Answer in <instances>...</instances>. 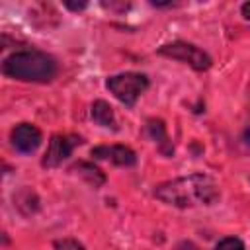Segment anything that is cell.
<instances>
[{
  "label": "cell",
  "instance_id": "obj_1",
  "mask_svg": "<svg viewBox=\"0 0 250 250\" xmlns=\"http://www.w3.org/2000/svg\"><path fill=\"white\" fill-rule=\"evenodd\" d=\"M154 197L166 205L188 209L197 205H215L221 199V189L211 176L193 172L158 184L154 188Z\"/></svg>",
  "mask_w": 250,
  "mask_h": 250
},
{
  "label": "cell",
  "instance_id": "obj_2",
  "mask_svg": "<svg viewBox=\"0 0 250 250\" xmlns=\"http://www.w3.org/2000/svg\"><path fill=\"white\" fill-rule=\"evenodd\" d=\"M2 72L4 76L14 80L45 84L57 76L59 66L49 53L31 47V49H20L8 55L2 62Z\"/></svg>",
  "mask_w": 250,
  "mask_h": 250
},
{
  "label": "cell",
  "instance_id": "obj_3",
  "mask_svg": "<svg viewBox=\"0 0 250 250\" xmlns=\"http://www.w3.org/2000/svg\"><path fill=\"white\" fill-rule=\"evenodd\" d=\"M105 88L125 105L133 107L135 102L139 100L141 94L146 92L148 88V78L146 74L141 72H121V74H113L105 80Z\"/></svg>",
  "mask_w": 250,
  "mask_h": 250
},
{
  "label": "cell",
  "instance_id": "obj_4",
  "mask_svg": "<svg viewBox=\"0 0 250 250\" xmlns=\"http://www.w3.org/2000/svg\"><path fill=\"white\" fill-rule=\"evenodd\" d=\"M156 53L160 57L180 61V62L191 66L193 70H207L213 64V59L203 49H199L197 45L188 43V41H172V43H166V45L158 47Z\"/></svg>",
  "mask_w": 250,
  "mask_h": 250
},
{
  "label": "cell",
  "instance_id": "obj_5",
  "mask_svg": "<svg viewBox=\"0 0 250 250\" xmlns=\"http://www.w3.org/2000/svg\"><path fill=\"white\" fill-rule=\"evenodd\" d=\"M82 137L80 135H62V133H57L51 137L49 145H47V150L41 158V166L43 168H57L62 164V160H66L72 150L82 145Z\"/></svg>",
  "mask_w": 250,
  "mask_h": 250
},
{
  "label": "cell",
  "instance_id": "obj_6",
  "mask_svg": "<svg viewBox=\"0 0 250 250\" xmlns=\"http://www.w3.org/2000/svg\"><path fill=\"white\" fill-rule=\"evenodd\" d=\"M10 141H12V146L18 152L31 154V152H35L39 148V145L43 141V135L33 123H20V125H16L12 129Z\"/></svg>",
  "mask_w": 250,
  "mask_h": 250
},
{
  "label": "cell",
  "instance_id": "obj_7",
  "mask_svg": "<svg viewBox=\"0 0 250 250\" xmlns=\"http://www.w3.org/2000/svg\"><path fill=\"white\" fill-rule=\"evenodd\" d=\"M90 154L98 160H105V162H111L115 166H125L127 168V166L137 164L135 150L125 146V145H100V146H94Z\"/></svg>",
  "mask_w": 250,
  "mask_h": 250
},
{
  "label": "cell",
  "instance_id": "obj_8",
  "mask_svg": "<svg viewBox=\"0 0 250 250\" xmlns=\"http://www.w3.org/2000/svg\"><path fill=\"white\" fill-rule=\"evenodd\" d=\"M146 131L154 139L156 148H158L160 154H164V156H172L174 154V145H172V141L168 137V131H166V125H164L162 119H154V117L148 119L146 121Z\"/></svg>",
  "mask_w": 250,
  "mask_h": 250
},
{
  "label": "cell",
  "instance_id": "obj_9",
  "mask_svg": "<svg viewBox=\"0 0 250 250\" xmlns=\"http://www.w3.org/2000/svg\"><path fill=\"white\" fill-rule=\"evenodd\" d=\"M68 172H72V174H76V176H80L86 184H90L92 188H100V186H104L105 184V174L98 168V166H94L92 162H86V160H78V162H74L70 168H68Z\"/></svg>",
  "mask_w": 250,
  "mask_h": 250
},
{
  "label": "cell",
  "instance_id": "obj_10",
  "mask_svg": "<svg viewBox=\"0 0 250 250\" xmlns=\"http://www.w3.org/2000/svg\"><path fill=\"white\" fill-rule=\"evenodd\" d=\"M92 119L94 123H98L100 127H105V129H117V119H115V113H113V107L105 102V100H96L92 104Z\"/></svg>",
  "mask_w": 250,
  "mask_h": 250
},
{
  "label": "cell",
  "instance_id": "obj_11",
  "mask_svg": "<svg viewBox=\"0 0 250 250\" xmlns=\"http://www.w3.org/2000/svg\"><path fill=\"white\" fill-rule=\"evenodd\" d=\"M14 205L23 215H33L39 209V197L31 188H21L18 193H14Z\"/></svg>",
  "mask_w": 250,
  "mask_h": 250
},
{
  "label": "cell",
  "instance_id": "obj_12",
  "mask_svg": "<svg viewBox=\"0 0 250 250\" xmlns=\"http://www.w3.org/2000/svg\"><path fill=\"white\" fill-rule=\"evenodd\" d=\"M215 250H244V242L236 236H225L215 244Z\"/></svg>",
  "mask_w": 250,
  "mask_h": 250
},
{
  "label": "cell",
  "instance_id": "obj_13",
  "mask_svg": "<svg viewBox=\"0 0 250 250\" xmlns=\"http://www.w3.org/2000/svg\"><path fill=\"white\" fill-rule=\"evenodd\" d=\"M55 248L57 250H84V246L74 240V238H62V240H55Z\"/></svg>",
  "mask_w": 250,
  "mask_h": 250
},
{
  "label": "cell",
  "instance_id": "obj_14",
  "mask_svg": "<svg viewBox=\"0 0 250 250\" xmlns=\"http://www.w3.org/2000/svg\"><path fill=\"white\" fill-rule=\"evenodd\" d=\"M174 250H201L195 242H191V240H180L176 246H174Z\"/></svg>",
  "mask_w": 250,
  "mask_h": 250
},
{
  "label": "cell",
  "instance_id": "obj_15",
  "mask_svg": "<svg viewBox=\"0 0 250 250\" xmlns=\"http://www.w3.org/2000/svg\"><path fill=\"white\" fill-rule=\"evenodd\" d=\"M64 6H66L68 10H74V12H76V10H84V8L88 6V2H78V4H76V2H64Z\"/></svg>",
  "mask_w": 250,
  "mask_h": 250
},
{
  "label": "cell",
  "instance_id": "obj_16",
  "mask_svg": "<svg viewBox=\"0 0 250 250\" xmlns=\"http://www.w3.org/2000/svg\"><path fill=\"white\" fill-rule=\"evenodd\" d=\"M240 12H242V16L250 21V2H244V4H242V8H240Z\"/></svg>",
  "mask_w": 250,
  "mask_h": 250
},
{
  "label": "cell",
  "instance_id": "obj_17",
  "mask_svg": "<svg viewBox=\"0 0 250 250\" xmlns=\"http://www.w3.org/2000/svg\"><path fill=\"white\" fill-rule=\"evenodd\" d=\"M154 8H172V6H176L174 2H150Z\"/></svg>",
  "mask_w": 250,
  "mask_h": 250
}]
</instances>
